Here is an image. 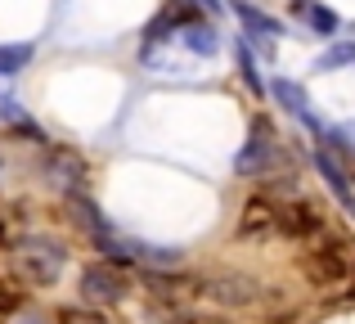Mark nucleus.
<instances>
[{"label":"nucleus","mask_w":355,"mask_h":324,"mask_svg":"<svg viewBox=\"0 0 355 324\" xmlns=\"http://www.w3.org/2000/svg\"><path fill=\"white\" fill-rule=\"evenodd\" d=\"M234 14H239V23L248 27V36H261V41H275V36H284V27H279L270 14H261L257 5H248V0H234Z\"/></svg>","instance_id":"nucleus-11"},{"label":"nucleus","mask_w":355,"mask_h":324,"mask_svg":"<svg viewBox=\"0 0 355 324\" xmlns=\"http://www.w3.org/2000/svg\"><path fill=\"white\" fill-rule=\"evenodd\" d=\"M63 262H68V253H63L54 239H45V235H27V239H18V244H14L18 275H23L27 284H36V289H45V284L59 280Z\"/></svg>","instance_id":"nucleus-2"},{"label":"nucleus","mask_w":355,"mask_h":324,"mask_svg":"<svg viewBox=\"0 0 355 324\" xmlns=\"http://www.w3.org/2000/svg\"><path fill=\"white\" fill-rule=\"evenodd\" d=\"M320 72H333V68H355V41H338L329 45V50L320 54V63H315Z\"/></svg>","instance_id":"nucleus-14"},{"label":"nucleus","mask_w":355,"mask_h":324,"mask_svg":"<svg viewBox=\"0 0 355 324\" xmlns=\"http://www.w3.org/2000/svg\"><path fill=\"white\" fill-rule=\"evenodd\" d=\"M275 158H279V140L270 131V122H252V135L243 144V153L234 158V171L239 176H270Z\"/></svg>","instance_id":"nucleus-4"},{"label":"nucleus","mask_w":355,"mask_h":324,"mask_svg":"<svg viewBox=\"0 0 355 324\" xmlns=\"http://www.w3.org/2000/svg\"><path fill=\"white\" fill-rule=\"evenodd\" d=\"M180 41H184V50L202 54V59H211V54L220 50V36H216V27H211V23H202V18H189V23L180 27Z\"/></svg>","instance_id":"nucleus-9"},{"label":"nucleus","mask_w":355,"mask_h":324,"mask_svg":"<svg viewBox=\"0 0 355 324\" xmlns=\"http://www.w3.org/2000/svg\"><path fill=\"white\" fill-rule=\"evenodd\" d=\"M297 18H302L306 27H315L320 36H338V14H333L329 5H320V0H293Z\"/></svg>","instance_id":"nucleus-12"},{"label":"nucleus","mask_w":355,"mask_h":324,"mask_svg":"<svg viewBox=\"0 0 355 324\" xmlns=\"http://www.w3.org/2000/svg\"><path fill=\"white\" fill-rule=\"evenodd\" d=\"M347 176H351V185H355V149L347 153Z\"/></svg>","instance_id":"nucleus-19"},{"label":"nucleus","mask_w":355,"mask_h":324,"mask_svg":"<svg viewBox=\"0 0 355 324\" xmlns=\"http://www.w3.org/2000/svg\"><path fill=\"white\" fill-rule=\"evenodd\" d=\"M239 235H257V239H270L279 235V203L270 198H252L248 207H243V221H239Z\"/></svg>","instance_id":"nucleus-7"},{"label":"nucleus","mask_w":355,"mask_h":324,"mask_svg":"<svg viewBox=\"0 0 355 324\" xmlns=\"http://www.w3.org/2000/svg\"><path fill=\"white\" fill-rule=\"evenodd\" d=\"M126 293L130 284L117 262H95L81 271V298L95 302V307H117V302H126Z\"/></svg>","instance_id":"nucleus-3"},{"label":"nucleus","mask_w":355,"mask_h":324,"mask_svg":"<svg viewBox=\"0 0 355 324\" xmlns=\"http://www.w3.org/2000/svg\"><path fill=\"white\" fill-rule=\"evenodd\" d=\"M239 72H243V81H248L252 95H266V81H261V72H257V63H252L248 45H239Z\"/></svg>","instance_id":"nucleus-16"},{"label":"nucleus","mask_w":355,"mask_h":324,"mask_svg":"<svg viewBox=\"0 0 355 324\" xmlns=\"http://www.w3.org/2000/svg\"><path fill=\"white\" fill-rule=\"evenodd\" d=\"M202 5H207V9H220V0H202Z\"/></svg>","instance_id":"nucleus-21"},{"label":"nucleus","mask_w":355,"mask_h":324,"mask_svg":"<svg viewBox=\"0 0 355 324\" xmlns=\"http://www.w3.org/2000/svg\"><path fill=\"white\" fill-rule=\"evenodd\" d=\"M351 289H355V275H351ZM351 298H355V293H351Z\"/></svg>","instance_id":"nucleus-22"},{"label":"nucleus","mask_w":355,"mask_h":324,"mask_svg":"<svg viewBox=\"0 0 355 324\" xmlns=\"http://www.w3.org/2000/svg\"><path fill=\"white\" fill-rule=\"evenodd\" d=\"M279 235H284V239L324 235V216L311 207V203H279Z\"/></svg>","instance_id":"nucleus-5"},{"label":"nucleus","mask_w":355,"mask_h":324,"mask_svg":"<svg viewBox=\"0 0 355 324\" xmlns=\"http://www.w3.org/2000/svg\"><path fill=\"white\" fill-rule=\"evenodd\" d=\"M270 95L279 99V104L288 108L293 117H302V122H311L315 126V113H311V99H306V90L297 86V81H288V77H275V86H270Z\"/></svg>","instance_id":"nucleus-10"},{"label":"nucleus","mask_w":355,"mask_h":324,"mask_svg":"<svg viewBox=\"0 0 355 324\" xmlns=\"http://www.w3.org/2000/svg\"><path fill=\"white\" fill-rule=\"evenodd\" d=\"M302 275L315 289H342V284H351L355 244H347V239H324L320 248H311V253L302 257Z\"/></svg>","instance_id":"nucleus-1"},{"label":"nucleus","mask_w":355,"mask_h":324,"mask_svg":"<svg viewBox=\"0 0 355 324\" xmlns=\"http://www.w3.org/2000/svg\"><path fill=\"white\" fill-rule=\"evenodd\" d=\"M32 63V45H0V77H14Z\"/></svg>","instance_id":"nucleus-15"},{"label":"nucleus","mask_w":355,"mask_h":324,"mask_svg":"<svg viewBox=\"0 0 355 324\" xmlns=\"http://www.w3.org/2000/svg\"><path fill=\"white\" fill-rule=\"evenodd\" d=\"M18 324H45V320H36V316H23V320H18Z\"/></svg>","instance_id":"nucleus-20"},{"label":"nucleus","mask_w":355,"mask_h":324,"mask_svg":"<svg viewBox=\"0 0 355 324\" xmlns=\"http://www.w3.org/2000/svg\"><path fill=\"white\" fill-rule=\"evenodd\" d=\"M315 167L324 171V180H329V189L342 198V207L355 216V194H351V180H347V171H338V162L329 158V153H315Z\"/></svg>","instance_id":"nucleus-13"},{"label":"nucleus","mask_w":355,"mask_h":324,"mask_svg":"<svg viewBox=\"0 0 355 324\" xmlns=\"http://www.w3.org/2000/svg\"><path fill=\"white\" fill-rule=\"evenodd\" d=\"M18 307H23V293L14 284H0V311H18Z\"/></svg>","instance_id":"nucleus-17"},{"label":"nucleus","mask_w":355,"mask_h":324,"mask_svg":"<svg viewBox=\"0 0 355 324\" xmlns=\"http://www.w3.org/2000/svg\"><path fill=\"white\" fill-rule=\"evenodd\" d=\"M193 289L216 298V302H225V307H257L261 302V289L252 280H202V284H193Z\"/></svg>","instance_id":"nucleus-6"},{"label":"nucleus","mask_w":355,"mask_h":324,"mask_svg":"<svg viewBox=\"0 0 355 324\" xmlns=\"http://www.w3.org/2000/svg\"><path fill=\"white\" fill-rule=\"evenodd\" d=\"M59 320H63V324H104L99 316H90V311H77V307H72V311H63Z\"/></svg>","instance_id":"nucleus-18"},{"label":"nucleus","mask_w":355,"mask_h":324,"mask_svg":"<svg viewBox=\"0 0 355 324\" xmlns=\"http://www.w3.org/2000/svg\"><path fill=\"white\" fill-rule=\"evenodd\" d=\"M45 162H50L54 185H77L81 176H86V162H81V153L59 149V144H45Z\"/></svg>","instance_id":"nucleus-8"}]
</instances>
